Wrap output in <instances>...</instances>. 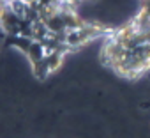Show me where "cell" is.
Masks as SVG:
<instances>
[{
	"label": "cell",
	"instance_id": "obj_1",
	"mask_svg": "<svg viewBox=\"0 0 150 138\" xmlns=\"http://www.w3.org/2000/svg\"><path fill=\"white\" fill-rule=\"evenodd\" d=\"M85 2H87V4H90V6H94V4H99L101 0H85Z\"/></svg>",
	"mask_w": 150,
	"mask_h": 138
}]
</instances>
